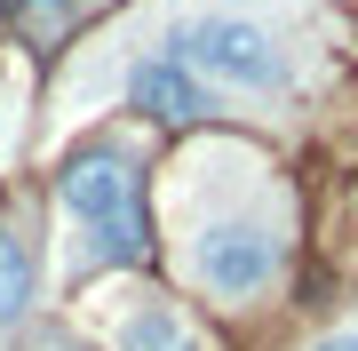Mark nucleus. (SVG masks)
<instances>
[{"label":"nucleus","mask_w":358,"mask_h":351,"mask_svg":"<svg viewBox=\"0 0 358 351\" xmlns=\"http://www.w3.org/2000/svg\"><path fill=\"white\" fill-rule=\"evenodd\" d=\"M64 208L88 232V263H143L152 256V216H143V176L120 152H80L64 168Z\"/></svg>","instance_id":"f257e3e1"},{"label":"nucleus","mask_w":358,"mask_h":351,"mask_svg":"<svg viewBox=\"0 0 358 351\" xmlns=\"http://www.w3.org/2000/svg\"><path fill=\"white\" fill-rule=\"evenodd\" d=\"M176 56L223 88H247V96H279L294 80V56L287 40L263 25V16H199V25L176 32Z\"/></svg>","instance_id":"f03ea898"},{"label":"nucleus","mask_w":358,"mask_h":351,"mask_svg":"<svg viewBox=\"0 0 358 351\" xmlns=\"http://www.w3.org/2000/svg\"><path fill=\"white\" fill-rule=\"evenodd\" d=\"M271 272H279V232L263 216H223L192 247V280L207 296H263Z\"/></svg>","instance_id":"7ed1b4c3"},{"label":"nucleus","mask_w":358,"mask_h":351,"mask_svg":"<svg viewBox=\"0 0 358 351\" xmlns=\"http://www.w3.org/2000/svg\"><path fill=\"white\" fill-rule=\"evenodd\" d=\"M128 96H136V112H152V120H207L215 112V96H207V72H192L176 48L167 56H143V64L128 72Z\"/></svg>","instance_id":"20e7f679"},{"label":"nucleus","mask_w":358,"mask_h":351,"mask_svg":"<svg viewBox=\"0 0 358 351\" xmlns=\"http://www.w3.org/2000/svg\"><path fill=\"white\" fill-rule=\"evenodd\" d=\"M120 351H199V336L183 327L176 303H143L136 319H120Z\"/></svg>","instance_id":"39448f33"},{"label":"nucleus","mask_w":358,"mask_h":351,"mask_svg":"<svg viewBox=\"0 0 358 351\" xmlns=\"http://www.w3.org/2000/svg\"><path fill=\"white\" fill-rule=\"evenodd\" d=\"M24 303H32V247L16 232H0V327L24 312Z\"/></svg>","instance_id":"423d86ee"},{"label":"nucleus","mask_w":358,"mask_h":351,"mask_svg":"<svg viewBox=\"0 0 358 351\" xmlns=\"http://www.w3.org/2000/svg\"><path fill=\"white\" fill-rule=\"evenodd\" d=\"M0 8H8L16 25H32V32H48V25H64V8H72V0H0Z\"/></svg>","instance_id":"0eeeda50"},{"label":"nucleus","mask_w":358,"mask_h":351,"mask_svg":"<svg viewBox=\"0 0 358 351\" xmlns=\"http://www.w3.org/2000/svg\"><path fill=\"white\" fill-rule=\"evenodd\" d=\"M319 351H358V327H350V336H327Z\"/></svg>","instance_id":"6e6552de"}]
</instances>
